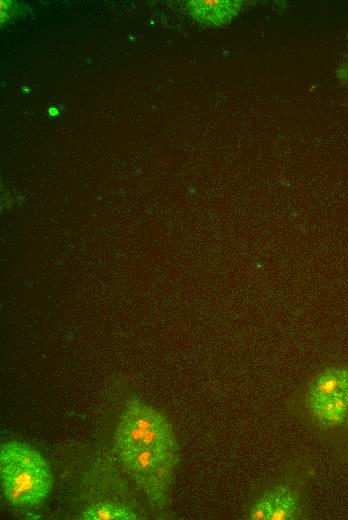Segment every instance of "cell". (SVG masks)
<instances>
[{"label": "cell", "mask_w": 348, "mask_h": 520, "mask_svg": "<svg viewBox=\"0 0 348 520\" xmlns=\"http://www.w3.org/2000/svg\"><path fill=\"white\" fill-rule=\"evenodd\" d=\"M0 477L4 497L16 507L41 504L53 487L46 459L37 449L16 440L1 445Z\"/></svg>", "instance_id": "1"}, {"label": "cell", "mask_w": 348, "mask_h": 520, "mask_svg": "<svg viewBox=\"0 0 348 520\" xmlns=\"http://www.w3.org/2000/svg\"><path fill=\"white\" fill-rule=\"evenodd\" d=\"M114 441L117 454L145 448L179 450L173 427L166 416L138 398L125 402Z\"/></svg>", "instance_id": "2"}, {"label": "cell", "mask_w": 348, "mask_h": 520, "mask_svg": "<svg viewBox=\"0 0 348 520\" xmlns=\"http://www.w3.org/2000/svg\"><path fill=\"white\" fill-rule=\"evenodd\" d=\"M304 402L319 428L337 430L348 425V366H329L308 383Z\"/></svg>", "instance_id": "3"}, {"label": "cell", "mask_w": 348, "mask_h": 520, "mask_svg": "<svg viewBox=\"0 0 348 520\" xmlns=\"http://www.w3.org/2000/svg\"><path fill=\"white\" fill-rule=\"evenodd\" d=\"M117 455L150 504L155 509H163L179 461V450L145 448Z\"/></svg>", "instance_id": "4"}, {"label": "cell", "mask_w": 348, "mask_h": 520, "mask_svg": "<svg viewBox=\"0 0 348 520\" xmlns=\"http://www.w3.org/2000/svg\"><path fill=\"white\" fill-rule=\"evenodd\" d=\"M300 494L289 485L270 487L251 504L248 518L251 520H295L302 516Z\"/></svg>", "instance_id": "5"}, {"label": "cell", "mask_w": 348, "mask_h": 520, "mask_svg": "<svg viewBox=\"0 0 348 520\" xmlns=\"http://www.w3.org/2000/svg\"><path fill=\"white\" fill-rule=\"evenodd\" d=\"M186 9L196 21L208 26L229 23L241 10L242 2L233 0H191Z\"/></svg>", "instance_id": "6"}, {"label": "cell", "mask_w": 348, "mask_h": 520, "mask_svg": "<svg viewBox=\"0 0 348 520\" xmlns=\"http://www.w3.org/2000/svg\"><path fill=\"white\" fill-rule=\"evenodd\" d=\"M85 520H134L136 513L128 506L115 502H97L88 506L80 516Z\"/></svg>", "instance_id": "7"}, {"label": "cell", "mask_w": 348, "mask_h": 520, "mask_svg": "<svg viewBox=\"0 0 348 520\" xmlns=\"http://www.w3.org/2000/svg\"><path fill=\"white\" fill-rule=\"evenodd\" d=\"M20 5L15 3L14 1L1 0L0 1V16H1V25H5L12 17L20 12Z\"/></svg>", "instance_id": "8"}, {"label": "cell", "mask_w": 348, "mask_h": 520, "mask_svg": "<svg viewBox=\"0 0 348 520\" xmlns=\"http://www.w3.org/2000/svg\"><path fill=\"white\" fill-rule=\"evenodd\" d=\"M49 114L52 115V116H56L58 114V111L56 110V108L51 107L49 109Z\"/></svg>", "instance_id": "9"}]
</instances>
